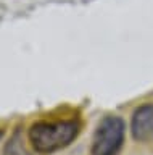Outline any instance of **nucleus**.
Wrapping results in <instances>:
<instances>
[{"instance_id": "f257e3e1", "label": "nucleus", "mask_w": 153, "mask_h": 155, "mask_svg": "<svg viewBox=\"0 0 153 155\" xmlns=\"http://www.w3.org/2000/svg\"><path fill=\"white\" fill-rule=\"evenodd\" d=\"M81 133L78 120L36 121L27 129V140L37 155H52L66 149Z\"/></svg>"}, {"instance_id": "f03ea898", "label": "nucleus", "mask_w": 153, "mask_h": 155, "mask_svg": "<svg viewBox=\"0 0 153 155\" xmlns=\"http://www.w3.org/2000/svg\"><path fill=\"white\" fill-rule=\"evenodd\" d=\"M126 123L121 116L108 115L97 124L92 137L90 155H118L123 149Z\"/></svg>"}, {"instance_id": "7ed1b4c3", "label": "nucleus", "mask_w": 153, "mask_h": 155, "mask_svg": "<svg viewBox=\"0 0 153 155\" xmlns=\"http://www.w3.org/2000/svg\"><path fill=\"white\" fill-rule=\"evenodd\" d=\"M131 133L134 140L142 144L153 140V104L137 107L131 118Z\"/></svg>"}, {"instance_id": "20e7f679", "label": "nucleus", "mask_w": 153, "mask_h": 155, "mask_svg": "<svg viewBox=\"0 0 153 155\" xmlns=\"http://www.w3.org/2000/svg\"><path fill=\"white\" fill-rule=\"evenodd\" d=\"M2 155H31L27 152V149L24 147V140H23L21 128H18L13 131V134L10 136L8 142L3 147Z\"/></svg>"}, {"instance_id": "39448f33", "label": "nucleus", "mask_w": 153, "mask_h": 155, "mask_svg": "<svg viewBox=\"0 0 153 155\" xmlns=\"http://www.w3.org/2000/svg\"><path fill=\"white\" fill-rule=\"evenodd\" d=\"M2 137H3V129H0V140H2Z\"/></svg>"}]
</instances>
